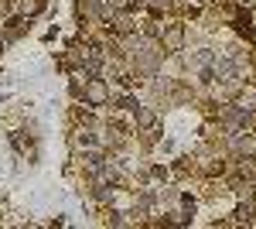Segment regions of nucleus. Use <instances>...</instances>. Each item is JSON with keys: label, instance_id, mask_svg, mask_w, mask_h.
Listing matches in <instances>:
<instances>
[{"label": "nucleus", "instance_id": "nucleus-1", "mask_svg": "<svg viewBox=\"0 0 256 229\" xmlns=\"http://www.w3.org/2000/svg\"><path fill=\"white\" fill-rule=\"evenodd\" d=\"M181 41H185V31H181V28H168V31H164V48L178 52V48H181Z\"/></svg>", "mask_w": 256, "mask_h": 229}, {"label": "nucleus", "instance_id": "nucleus-2", "mask_svg": "<svg viewBox=\"0 0 256 229\" xmlns=\"http://www.w3.org/2000/svg\"><path fill=\"white\" fill-rule=\"evenodd\" d=\"M85 93H89V103H102V99H106V86H102V82H89Z\"/></svg>", "mask_w": 256, "mask_h": 229}, {"label": "nucleus", "instance_id": "nucleus-4", "mask_svg": "<svg viewBox=\"0 0 256 229\" xmlns=\"http://www.w3.org/2000/svg\"><path fill=\"white\" fill-rule=\"evenodd\" d=\"M113 28H116V31H130V21H126V18H116Z\"/></svg>", "mask_w": 256, "mask_h": 229}, {"label": "nucleus", "instance_id": "nucleus-5", "mask_svg": "<svg viewBox=\"0 0 256 229\" xmlns=\"http://www.w3.org/2000/svg\"><path fill=\"white\" fill-rule=\"evenodd\" d=\"M106 4H109V7H116V11H123V7H126V0H106Z\"/></svg>", "mask_w": 256, "mask_h": 229}, {"label": "nucleus", "instance_id": "nucleus-3", "mask_svg": "<svg viewBox=\"0 0 256 229\" xmlns=\"http://www.w3.org/2000/svg\"><path fill=\"white\" fill-rule=\"evenodd\" d=\"M137 123H140V127H154V123H157L154 110H144V106H137Z\"/></svg>", "mask_w": 256, "mask_h": 229}]
</instances>
